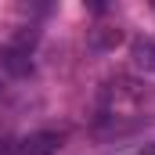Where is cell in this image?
<instances>
[{"label":"cell","instance_id":"6da1fadb","mask_svg":"<svg viewBox=\"0 0 155 155\" xmlns=\"http://www.w3.org/2000/svg\"><path fill=\"white\" fill-rule=\"evenodd\" d=\"M141 105V87L130 79H108L101 87V105H97V123H116L119 116H134Z\"/></svg>","mask_w":155,"mask_h":155},{"label":"cell","instance_id":"7a4b0ae2","mask_svg":"<svg viewBox=\"0 0 155 155\" xmlns=\"http://www.w3.org/2000/svg\"><path fill=\"white\" fill-rule=\"evenodd\" d=\"M61 148V134L58 130H36L25 141L15 144V155H58Z\"/></svg>","mask_w":155,"mask_h":155},{"label":"cell","instance_id":"3957f363","mask_svg":"<svg viewBox=\"0 0 155 155\" xmlns=\"http://www.w3.org/2000/svg\"><path fill=\"white\" fill-rule=\"evenodd\" d=\"M0 69L7 72V76H29L33 72V54L29 51H22V47H11V43H4L0 47Z\"/></svg>","mask_w":155,"mask_h":155},{"label":"cell","instance_id":"277c9868","mask_svg":"<svg viewBox=\"0 0 155 155\" xmlns=\"http://www.w3.org/2000/svg\"><path fill=\"white\" fill-rule=\"evenodd\" d=\"M130 58L144 76H155V43L152 40H134L130 43Z\"/></svg>","mask_w":155,"mask_h":155},{"label":"cell","instance_id":"5b68a950","mask_svg":"<svg viewBox=\"0 0 155 155\" xmlns=\"http://www.w3.org/2000/svg\"><path fill=\"white\" fill-rule=\"evenodd\" d=\"M90 51H116L123 43V29H90Z\"/></svg>","mask_w":155,"mask_h":155},{"label":"cell","instance_id":"8992f818","mask_svg":"<svg viewBox=\"0 0 155 155\" xmlns=\"http://www.w3.org/2000/svg\"><path fill=\"white\" fill-rule=\"evenodd\" d=\"M0 155H15V144H7V141H0Z\"/></svg>","mask_w":155,"mask_h":155},{"label":"cell","instance_id":"52a82bcc","mask_svg":"<svg viewBox=\"0 0 155 155\" xmlns=\"http://www.w3.org/2000/svg\"><path fill=\"white\" fill-rule=\"evenodd\" d=\"M137 155H155V141H152V144H144V148H141Z\"/></svg>","mask_w":155,"mask_h":155},{"label":"cell","instance_id":"ba28073f","mask_svg":"<svg viewBox=\"0 0 155 155\" xmlns=\"http://www.w3.org/2000/svg\"><path fill=\"white\" fill-rule=\"evenodd\" d=\"M0 97H4V83H0Z\"/></svg>","mask_w":155,"mask_h":155}]
</instances>
